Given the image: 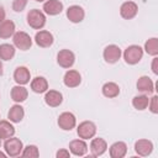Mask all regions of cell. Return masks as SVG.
Returning a JSON list of instances; mask_svg holds the SVG:
<instances>
[{
    "label": "cell",
    "instance_id": "1f68e13d",
    "mask_svg": "<svg viewBox=\"0 0 158 158\" xmlns=\"http://www.w3.org/2000/svg\"><path fill=\"white\" fill-rule=\"evenodd\" d=\"M148 109L152 114H158V96L157 95H153L151 99H149V102H148Z\"/></svg>",
    "mask_w": 158,
    "mask_h": 158
},
{
    "label": "cell",
    "instance_id": "8d00e7d4",
    "mask_svg": "<svg viewBox=\"0 0 158 158\" xmlns=\"http://www.w3.org/2000/svg\"><path fill=\"white\" fill-rule=\"evenodd\" d=\"M5 157H6V153H4V152L0 151V158H5Z\"/></svg>",
    "mask_w": 158,
    "mask_h": 158
},
{
    "label": "cell",
    "instance_id": "3957f363",
    "mask_svg": "<svg viewBox=\"0 0 158 158\" xmlns=\"http://www.w3.org/2000/svg\"><path fill=\"white\" fill-rule=\"evenodd\" d=\"M4 149H5L6 156H9V157H19V156H21V152L23 149V143H22V141L20 138H16V137L12 136V137L5 139Z\"/></svg>",
    "mask_w": 158,
    "mask_h": 158
},
{
    "label": "cell",
    "instance_id": "484cf974",
    "mask_svg": "<svg viewBox=\"0 0 158 158\" xmlns=\"http://www.w3.org/2000/svg\"><path fill=\"white\" fill-rule=\"evenodd\" d=\"M15 135V127L11 121L1 120L0 121V138L1 139H7Z\"/></svg>",
    "mask_w": 158,
    "mask_h": 158
},
{
    "label": "cell",
    "instance_id": "e0dca14e",
    "mask_svg": "<svg viewBox=\"0 0 158 158\" xmlns=\"http://www.w3.org/2000/svg\"><path fill=\"white\" fill-rule=\"evenodd\" d=\"M30 79H31V73L28 70V68L23 67V65H20L15 69L14 72V80L16 81V84L19 85H26L30 83Z\"/></svg>",
    "mask_w": 158,
    "mask_h": 158
},
{
    "label": "cell",
    "instance_id": "5bb4252c",
    "mask_svg": "<svg viewBox=\"0 0 158 158\" xmlns=\"http://www.w3.org/2000/svg\"><path fill=\"white\" fill-rule=\"evenodd\" d=\"M135 152L141 157H147L153 152V143L149 139L141 138L135 142Z\"/></svg>",
    "mask_w": 158,
    "mask_h": 158
},
{
    "label": "cell",
    "instance_id": "d6a6232c",
    "mask_svg": "<svg viewBox=\"0 0 158 158\" xmlns=\"http://www.w3.org/2000/svg\"><path fill=\"white\" fill-rule=\"evenodd\" d=\"M56 157L57 158H68V157H70V152L68 149H65V148H62V149L57 151Z\"/></svg>",
    "mask_w": 158,
    "mask_h": 158
},
{
    "label": "cell",
    "instance_id": "ac0fdd59",
    "mask_svg": "<svg viewBox=\"0 0 158 158\" xmlns=\"http://www.w3.org/2000/svg\"><path fill=\"white\" fill-rule=\"evenodd\" d=\"M136 86H137V90L142 94H152L154 91V83L147 75L139 77L136 83Z\"/></svg>",
    "mask_w": 158,
    "mask_h": 158
},
{
    "label": "cell",
    "instance_id": "9c48e42d",
    "mask_svg": "<svg viewBox=\"0 0 158 158\" xmlns=\"http://www.w3.org/2000/svg\"><path fill=\"white\" fill-rule=\"evenodd\" d=\"M35 42L41 48H48V47H51L53 44L54 37H53V35L49 31H47V30H40L35 35Z\"/></svg>",
    "mask_w": 158,
    "mask_h": 158
},
{
    "label": "cell",
    "instance_id": "44dd1931",
    "mask_svg": "<svg viewBox=\"0 0 158 158\" xmlns=\"http://www.w3.org/2000/svg\"><path fill=\"white\" fill-rule=\"evenodd\" d=\"M10 96H11V100L15 101L16 104H21L23 102L27 96H28V90L23 86V85H15L12 89H11V93H10Z\"/></svg>",
    "mask_w": 158,
    "mask_h": 158
},
{
    "label": "cell",
    "instance_id": "74e56055",
    "mask_svg": "<svg viewBox=\"0 0 158 158\" xmlns=\"http://www.w3.org/2000/svg\"><path fill=\"white\" fill-rule=\"evenodd\" d=\"M35 1H37V2H43V1H46V0H35Z\"/></svg>",
    "mask_w": 158,
    "mask_h": 158
},
{
    "label": "cell",
    "instance_id": "4316f807",
    "mask_svg": "<svg viewBox=\"0 0 158 158\" xmlns=\"http://www.w3.org/2000/svg\"><path fill=\"white\" fill-rule=\"evenodd\" d=\"M15 46L10 43H2L0 44V59L1 60H11L15 56Z\"/></svg>",
    "mask_w": 158,
    "mask_h": 158
},
{
    "label": "cell",
    "instance_id": "ba28073f",
    "mask_svg": "<svg viewBox=\"0 0 158 158\" xmlns=\"http://www.w3.org/2000/svg\"><path fill=\"white\" fill-rule=\"evenodd\" d=\"M57 63L64 69H69L75 63V54L70 49H60L57 54Z\"/></svg>",
    "mask_w": 158,
    "mask_h": 158
},
{
    "label": "cell",
    "instance_id": "d590c367",
    "mask_svg": "<svg viewBox=\"0 0 158 158\" xmlns=\"http://www.w3.org/2000/svg\"><path fill=\"white\" fill-rule=\"evenodd\" d=\"M4 74V65H2V60L0 59V77Z\"/></svg>",
    "mask_w": 158,
    "mask_h": 158
},
{
    "label": "cell",
    "instance_id": "4fadbf2b",
    "mask_svg": "<svg viewBox=\"0 0 158 158\" xmlns=\"http://www.w3.org/2000/svg\"><path fill=\"white\" fill-rule=\"evenodd\" d=\"M69 152L70 154L75 156V157H83L88 152V144L85 142V139L78 138V139H73L69 143Z\"/></svg>",
    "mask_w": 158,
    "mask_h": 158
},
{
    "label": "cell",
    "instance_id": "f35d334b",
    "mask_svg": "<svg viewBox=\"0 0 158 158\" xmlns=\"http://www.w3.org/2000/svg\"><path fill=\"white\" fill-rule=\"evenodd\" d=\"M1 141H2V139H1V138H0V146H1Z\"/></svg>",
    "mask_w": 158,
    "mask_h": 158
},
{
    "label": "cell",
    "instance_id": "52a82bcc",
    "mask_svg": "<svg viewBox=\"0 0 158 158\" xmlns=\"http://www.w3.org/2000/svg\"><path fill=\"white\" fill-rule=\"evenodd\" d=\"M122 56V51L118 46L116 44H109L105 47L104 52H102V57L105 59L106 63L109 64H115L116 62H118V59Z\"/></svg>",
    "mask_w": 158,
    "mask_h": 158
},
{
    "label": "cell",
    "instance_id": "7a4b0ae2",
    "mask_svg": "<svg viewBox=\"0 0 158 158\" xmlns=\"http://www.w3.org/2000/svg\"><path fill=\"white\" fill-rule=\"evenodd\" d=\"M122 56H123V59H125V62L127 64L135 65V64L139 63V60L142 59V57H143V48L139 47L138 44H131V46H128L123 51Z\"/></svg>",
    "mask_w": 158,
    "mask_h": 158
},
{
    "label": "cell",
    "instance_id": "7c38bea8",
    "mask_svg": "<svg viewBox=\"0 0 158 158\" xmlns=\"http://www.w3.org/2000/svg\"><path fill=\"white\" fill-rule=\"evenodd\" d=\"M89 148H90V153L93 157H100L107 151V143L101 137H96V138L93 137Z\"/></svg>",
    "mask_w": 158,
    "mask_h": 158
},
{
    "label": "cell",
    "instance_id": "2e32d148",
    "mask_svg": "<svg viewBox=\"0 0 158 158\" xmlns=\"http://www.w3.org/2000/svg\"><path fill=\"white\" fill-rule=\"evenodd\" d=\"M63 4L59 0H46L43 2V12L49 16L59 15L63 11Z\"/></svg>",
    "mask_w": 158,
    "mask_h": 158
},
{
    "label": "cell",
    "instance_id": "d4e9b609",
    "mask_svg": "<svg viewBox=\"0 0 158 158\" xmlns=\"http://www.w3.org/2000/svg\"><path fill=\"white\" fill-rule=\"evenodd\" d=\"M101 91H102V95L105 98L114 99V98L118 96V94H120V86L116 83H114V81H107V83H105L102 85Z\"/></svg>",
    "mask_w": 158,
    "mask_h": 158
},
{
    "label": "cell",
    "instance_id": "4dcf8cb0",
    "mask_svg": "<svg viewBox=\"0 0 158 158\" xmlns=\"http://www.w3.org/2000/svg\"><path fill=\"white\" fill-rule=\"evenodd\" d=\"M28 0H14L12 1V10L15 12H22L27 6Z\"/></svg>",
    "mask_w": 158,
    "mask_h": 158
},
{
    "label": "cell",
    "instance_id": "cb8c5ba5",
    "mask_svg": "<svg viewBox=\"0 0 158 158\" xmlns=\"http://www.w3.org/2000/svg\"><path fill=\"white\" fill-rule=\"evenodd\" d=\"M15 30H16V26H15V22L14 21H11V20H4L0 23V38L6 40V38L12 37L14 33H15Z\"/></svg>",
    "mask_w": 158,
    "mask_h": 158
},
{
    "label": "cell",
    "instance_id": "9a60e30c",
    "mask_svg": "<svg viewBox=\"0 0 158 158\" xmlns=\"http://www.w3.org/2000/svg\"><path fill=\"white\" fill-rule=\"evenodd\" d=\"M63 83L67 88H77L81 83V75L78 70L69 69L65 72V74L63 77Z\"/></svg>",
    "mask_w": 158,
    "mask_h": 158
},
{
    "label": "cell",
    "instance_id": "f1b7e54d",
    "mask_svg": "<svg viewBox=\"0 0 158 158\" xmlns=\"http://www.w3.org/2000/svg\"><path fill=\"white\" fill-rule=\"evenodd\" d=\"M144 52L152 57H157L158 54V38L157 37H152L148 38L144 42Z\"/></svg>",
    "mask_w": 158,
    "mask_h": 158
},
{
    "label": "cell",
    "instance_id": "83f0119b",
    "mask_svg": "<svg viewBox=\"0 0 158 158\" xmlns=\"http://www.w3.org/2000/svg\"><path fill=\"white\" fill-rule=\"evenodd\" d=\"M148 102H149V99L146 94H141V95H136L133 99H132V106L138 110V111H143L148 107Z\"/></svg>",
    "mask_w": 158,
    "mask_h": 158
},
{
    "label": "cell",
    "instance_id": "8992f818",
    "mask_svg": "<svg viewBox=\"0 0 158 158\" xmlns=\"http://www.w3.org/2000/svg\"><path fill=\"white\" fill-rule=\"evenodd\" d=\"M57 123H58L59 128H62L63 131H72L77 126V118H75L74 114L65 111L58 116Z\"/></svg>",
    "mask_w": 158,
    "mask_h": 158
},
{
    "label": "cell",
    "instance_id": "5b68a950",
    "mask_svg": "<svg viewBox=\"0 0 158 158\" xmlns=\"http://www.w3.org/2000/svg\"><path fill=\"white\" fill-rule=\"evenodd\" d=\"M77 133L81 139H90L96 135V125L93 121H83L77 127Z\"/></svg>",
    "mask_w": 158,
    "mask_h": 158
},
{
    "label": "cell",
    "instance_id": "7402d4cb",
    "mask_svg": "<svg viewBox=\"0 0 158 158\" xmlns=\"http://www.w3.org/2000/svg\"><path fill=\"white\" fill-rule=\"evenodd\" d=\"M25 116V110L20 104H15L10 107L9 112H7V118L9 121H11L12 123H19L23 120Z\"/></svg>",
    "mask_w": 158,
    "mask_h": 158
},
{
    "label": "cell",
    "instance_id": "30bf717a",
    "mask_svg": "<svg viewBox=\"0 0 158 158\" xmlns=\"http://www.w3.org/2000/svg\"><path fill=\"white\" fill-rule=\"evenodd\" d=\"M138 12V5L135 1H125L120 6V15L125 20H132Z\"/></svg>",
    "mask_w": 158,
    "mask_h": 158
},
{
    "label": "cell",
    "instance_id": "836d02e7",
    "mask_svg": "<svg viewBox=\"0 0 158 158\" xmlns=\"http://www.w3.org/2000/svg\"><path fill=\"white\" fill-rule=\"evenodd\" d=\"M152 72H153V74L158 75V58L157 57H154L152 60Z\"/></svg>",
    "mask_w": 158,
    "mask_h": 158
},
{
    "label": "cell",
    "instance_id": "e575fe53",
    "mask_svg": "<svg viewBox=\"0 0 158 158\" xmlns=\"http://www.w3.org/2000/svg\"><path fill=\"white\" fill-rule=\"evenodd\" d=\"M4 20H6V12H5L4 6H2V5H0V23H1Z\"/></svg>",
    "mask_w": 158,
    "mask_h": 158
},
{
    "label": "cell",
    "instance_id": "d6986e66",
    "mask_svg": "<svg viewBox=\"0 0 158 158\" xmlns=\"http://www.w3.org/2000/svg\"><path fill=\"white\" fill-rule=\"evenodd\" d=\"M44 102L49 107H57L63 102V95L58 90H47L44 94Z\"/></svg>",
    "mask_w": 158,
    "mask_h": 158
},
{
    "label": "cell",
    "instance_id": "603a6c76",
    "mask_svg": "<svg viewBox=\"0 0 158 158\" xmlns=\"http://www.w3.org/2000/svg\"><path fill=\"white\" fill-rule=\"evenodd\" d=\"M31 90L36 94H43L48 90V81L43 77H36L31 80Z\"/></svg>",
    "mask_w": 158,
    "mask_h": 158
},
{
    "label": "cell",
    "instance_id": "8fae6325",
    "mask_svg": "<svg viewBox=\"0 0 158 158\" xmlns=\"http://www.w3.org/2000/svg\"><path fill=\"white\" fill-rule=\"evenodd\" d=\"M67 19L73 23H79L85 17V11L80 5H72L67 9Z\"/></svg>",
    "mask_w": 158,
    "mask_h": 158
},
{
    "label": "cell",
    "instance_id": "ffe728a7",
    "mask_svg": "<svg viewBox=\"0 0 158 158\" xmlns=\"http://www.w3.org/2000/svg\"><path fill=\"white\" fill-rule=\"evenodd\" d=\"M127 153V144L122 141L114 142L109 148V154L111 158H123Z\"/></svg>",
    "mask_w": 158,
    "mask_h": 158
},
{
    "label": "cell",
    "instance_id": "f546056e",
    "mask_svg": "<svg viewBox=\"0 0 158 158\" xmlns=\"http://www.w3.org/2000/svg\"><path fill=\"white\" fill-rule=\"evenodd\" d=\"M21 156L25 157V158H37V157H40L38 147L35 146V144H28V146L23 147V149L21 152Z\"/></svg>",
    "mask_w": 158,
    "mask_h": 158
},
{
    "label": "cell",
    "instance_id": "277c9868",
    "mask_svg": "<svg viewBox=\"0 0 158 158\" xmlns=\"http://www.w3.org/2000/svg\"><path fill=\"white\" fill-rule=\"evenodd\" d=\"M12 43H14L15 48H17L20 51H27L32 46V38L25 31H19V32H15L14 33V36H12Z\"/></svg>",
    "mask_w": 158,
    "mask_h": 158
},
{
    "label": "cell",
    "instance_id": "6da1fadb",
    "mask_svg": "<svg viewBox=\"0 0 158 158\" xmlns=\"http://www.w3.org/2000/svg\"><path fill=\"white\" fill-rule=\"evenodd\" d=\"M27 23L33 30H42L46 25V15L38 9H32L27 12Z\"/></svg>",
    "mask_w": 158,
    "mask_h": 158
}]
</instances>
